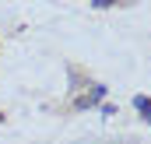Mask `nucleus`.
Instances as JSON below:
<instances>
[{"label": "nucleus", "instance_id": "nucleus-1", "mask_svg": "<svg viewBox=\"0 0 151 144\" xmlns=\"http://www.w3.org/2000/svg\"><path fill=\"white\" fill-rule=\"evenodd\" d=\"M88 88H91L88 95H81V99H74V106H77V109H91L95 102H102V99H106V91H109L106 84H88Z\"/></svg>", "mask_w": 151, "mask_h": 144}, {"label": "nucleus", "instance_id": "nucleus-2", "mask_svg": "<svg viewBox=\"0 0 151 144\" xmlns=\"http://www.w3.org/2000/svg\"><path fill=\"white\" fill-rule=\"evenodd\" d=\"M134 106H137V112L151 123V99H148V95H137V99H134Z\"/></svg>", "mask_w": 151, "mask_h": 144}, {"label": "nucleus", "instance_id": "nucleus-3", "mask_svg": "<svg viewBox=\"0 0 151 144\" xmlns=\"http://www.w3.org/2000/svg\"><path fill=\"white\" fill-rule=\"evenodd\" d=\"M95 4H99V7H116L119 0H95Z\"/></svg>", "mask_w": 151, "mask_h": 144}]
</instances>
